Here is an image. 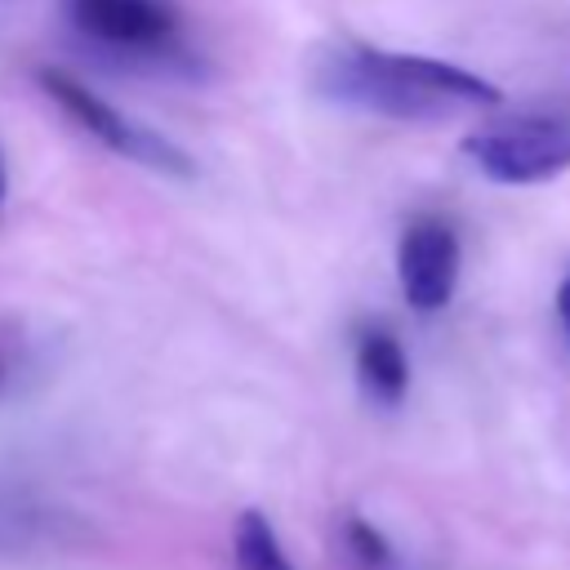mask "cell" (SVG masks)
I'll use <instances>...</instances> for the list:
<instances>
[{
    "label": "cell",
    "instance_id": "obj_1",
    "mask_svg": "<svg viewBox=\"0 0 570 570\" xmlns=\"http://www.w3.org/2000/svg\"><path fill=\"white\" fill-rule=\"evenodd\" d=\"M312 89L325 102L401 125H441L503 102V89L476 71H463L441 58L392 53L370 45H343L321 53L312 67Z\"/></svg>",
    "mask_w": 570,
    "mask_h": 570
},
{
    "label": "cell",
    "instance_id": "obj_2",
    "mask_svg": "<svg viewBox=\"0 0 570 570\" xmlns=\"http://www.w3.org/2000/svg\"><path fill=\"white\" fill-rule=\"evenodd\" d=\"M62 13L85 45L120 62H187L183 13L174 0H62Z\"/></svg>",
    "mask_w": 570,
    "mask_h": 570
},
{
    "label": "cell",
    "instance_id": "obj_3",
    "mask_svg": "<svg viewBox=\"0 0 570 570\" xmlns=\"http://www.w3.org/2000/svg\"><path fill=\"white\" fill-rule=\"evenodd\" d=\"M36 80H40V89L49 94V102L62 107V116H71L89 138H98V142H102L107 151H116L120 160H134V165L156 169V174H169V178H191V174H196L191 156H187L178 142H169L165 134L147 129L142 120L116 111L107 98H98V94H94L89 85H80L71 71H62V67H40Z\"/></svg>",
    "mask_w": 570,
    "mask_h": 570
},
{
    "label": "cell",
    "instance_id": "obj_4",
    "mask_svg": "<svg viewBox=\"0 0 570 570\" xmlns=\"http://www.w3.org/2000/svg\"><path fill=\"white\" fill-rule=\"evenodd\" d=\"M463 156L503 187L548 183L570 169V116H517L472 129L463 138Z\"/></svg>",
    "mask_w": 570,
    "mask_h": 570
},
{
    "label": "cell",
    "instance_id": "obj_5",
    "mask_svg": "<svg viewBox=\"0 0 570 570\" xmlns=\"http://www.w3.org/2000/svg\"><path fill=\"white\" fill-rule=\"evenodd\" d=\"M459 232L445 218H414L396 240V285L414 312H441L459 289Z\"/></svg>",
    "mask_w": 570,
    "mask_h": 570
},
{
    "label": "cell",
    "instance_id": "obj_6",
    "mask_svg": "<svg viewBox=\"0 0 570 570\" xmlns=\"http://www.w3.org/2000/svg\"><path fill=\"white\" fill-rule=\"evenodd\" d=\"M356 383L374 405H401L410 392V356L387 325H365L356 334Z\"/></svg>",
    "mask_w": 570,
    "mask_h": 570
},
{
    "label": "cell",
    "instance_id": "obj_7",
    "mask_svg": "<svg viewBox=\"0 0 570 570\" xmlns=\"http://www.w3.org/2000/svg\"><path fill=\"white\" fill-rule=\"evenodd\" d=\"M232 561H236V570H294V561H289L285 548H281L276 525H272L258 508H245V512L236 517V530H232Z\"/></svg>",
    "mask_w": 570,
    "mask_h": 570
},
{
    "label": "cell",
    "instance_id": "obj_8",
    "mask_svg": "<svg viewBox=\"0 0 570 570\" xmlns=\"http://www.w3.org/2000/svg\"><path fill=\"white\" fill-rule=\"evenodd\" d=\"M343 543H347V552H352V561L356 566H365V570H392L396 566V552H392V543L383 539V530H374L365 517H347L343 521Z\"/></svg>",
    "mask_w": 570,
    "mask_h": 570
},
{
    "label": "cell",
    "instance_id": "obj_9",
    "mask_svg": "<svg viewBox=\"0 0 570 570\" xmlns=\"http://www.w3.org/2000/svg\"><path fill=\"white\" fill-rule=\"evenodd\" d=\"M557 321H561V330H566V338H570V276H566L561 289H557Z\"/></svg>",
    "mask_w": 570,
    "mask_h": 570
},
{
    "label": "cell",
    "instance_id": "obj_10",
    "mask_svg": "<svg viewBox=\"0 0 570 570\" xmlns=\"http://www.w3.org/2000/svg\"><path fill=\"white\" fill-rule=\"evenodd\" d=\"M0 200H4V151H0Z\"/></svg>",
    "mask_w": 570,
    "mask_h": 570
},
{
    "label": "cell",
    "instance_id": "obj_11",
    "mask_svg": "<svg viewBox=\"0 0 570 570\" xmlns=\"http://www.w3.org/2000/svg\"><path fill=\"white\" fill-rule=\"evenodd\" d=\"M0 383H4V361H0Z\"/></svg>",
    "mask_w": 570,
    "mask_h": 570
}]
</instances>
